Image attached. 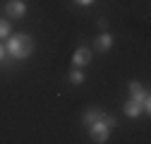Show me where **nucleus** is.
<instances>
[{
	"instance_id": "nucleus-1",
	"label": "nucleus",
	"mask_w": 151,
	"mask_h": 144,
	"mask_svg": "<svg viewBox=\"0 0 151 144\" xmlns=\"http://www.w3.org/2000/svg\"><path fill=\"white\" fill-rule=\"evenodd\" d=\"M5 50L14 60H22V58H29L34 53V39L29 34H14V36H7V46Z\"/></svg>"
},
{
	"instance_id": "nucleus-3",
	"label": "nucleus",
	"mask_w": 151,
	"mask_h": 144,
	"mask_svg": "<svg viewBox=\"0 0 151 144\" xmlns=\"http://www.w3.org/2000/svg\"><path fill=\"white\" fill-rule=\"evenodd\" d=\"M5 12H7V17H12V19H19V17L27 14V3L24 0H10V3L5 5Z\"/></svg>"
},
{
	"instance_id": "nucleus-2",
	"label": "nucleus",
	"mask_w": 151,
	"mask_h": 144,
	"mask_svg": "<svg viewBox=\"0 0 151 144\" xmlns=\"http://www.w3.org/2000/svg\"><path fill=\"white\" fill-rule=\"evenodd\" d=\"M89 130H91V142H96V144H103V142H108V125L99 118L96 122H91L89 125Z\"/></svg>"
},
{
	"instance_id": "nucleus-5",
	"label": "nucleus",
	"mask_w": 151,
	"mask_h": 144,
	"mask_svg": "<svg viewBox=\"0 0 151 144\" xmlns=\"http://www.w3.org/2000/svg\"><path fill=\"white\" fill-rule=\"evenodd\" d=\"M91 63V50L89 48H77L74 50V55H72V65L74 67H84Z\"/></svg>"
},
{
	"instance_id": "nucleus-10",
	"label": "nucleus",
	"mask_w": 151,
	"mask_h": 144,
	"mask_svg": "<svg viewBox=\"0 0 151 144\" xmlns=\"http://www.w3.org/2000/svg\"><path fill=\"white\" fill-rule=\"evenodd\" d=\"M144 89H142V82H129V96H142Z\"/></svg>"
},
{
	"instance_id": "nucleus-12",
	"label": "nucleus",
	"mask_w": 151,
	"mask_h": 144,
	"mask_svg": "<svg viewBox=\"0 0 151 144\" xmlns=\"http://www.w3.org/2000/svg\"><path fill=\"white\" fill-rule=\"evenodd\" d=\"M77 5H93V0H74Z\"/></svg>"
},
{
	"instance_id": "nucleus-7",
	"label": "nucleus",
	"mask_w": 151,
	"mask_h": 144,
	"mask_svg": "<svg viewBox=\"0 0 151 144\" xmlns=\"http://www.w3.org/2000/svg\"><path fill=\"white\" fill-rule=\"evenodd\" d=\"M110 46H113V36H110V34H101L99 39H96V50L106 53V50H108Z\"/></svg>"
},
{
	"instance_id": "nucleus-8",
	"label": "nucleus",
	"mask_w": 151,
	"mask_h": 144,
	"mask_svg": "<svg viewBox=\"0 0 151 144\" xmlns=\"http://www.w3.org/2000/svg\"><path fill=\"white\" fill-rule=\"evenodd\" d=\"M70 82H72V84H82V82H84V72H82V67H74V70L70 72Z\"/></svg>"
},
{
	"instance_id": "nucleus-11",
	"label": "nucleus",
	"mask_w": 151,
	"mask_h": 144,
	"mask_svg": "<svg viewBox=\"0 0 151 144\" xmlns=\"http://www.w3.org/2000/svg\"><path fill=\"white\" fill-rule=\"evenodd\" d=\"M101 120L108 125V127H115L118 125V118H113V115H101Z\"/></svg>"
},
{
	"instance_id": "nucleus-13",
	"label": "nucleus",
	"mask_w": 151,
	"mask_h": 144,
	"mask_svg": "<svg viewBox=\"0 0 151 144\" xmlns=\"http://www.w3.org/2000/svg\"><path fill=\"white\" fill-rule=\"evenodd\" d=\"M5 53H7V50L3 48V43H0V60H3V58H5Z\"/></svg>"
},
{
	"instance_id": "nucleus-6",
	"label": "nucleus",
	"mask_w": 151,
	"mask_h": 144,
	"mask_svg": "<svg viewBox=\"0 0 151 144\" xmlns=\"http://www.w3.org/2000/svg\"><path fill=\"white\" fill-rule=\"evenodd\" d=\"M101 115H103V111H101V108H86V111H84V115H82V120H84L86 125H91V122H96Z\"/></svg>"
},
{
	"instance_id": "nucleus-4",
	"label": "nucleus",
	"mask_w": 151,
	"mask_h": 144,
	"mask_svg": "<svg viewBox=\"0 0 151 144\" xmlns=\"http://www.w3.org/2000/svg\"><path fill=\"white\" fill-rule=\"evenodd\" d=\"M144 111H142V101H139V96H129V101L125 103V115H129V118H139Z\"/></svg>"
},
{
	"instance_id": "nucleus-9",
	"label": "nucleus",
	"mask_w": 151,
	"mask_h": 144,
	"mask_svg": "<svg viewBox=\"0 0 151 144\" xmlns=\"http://www.w3.org/2000/svg\"><path fill=\"white\" fill-rule=\"evenodd\" d=\"M10 31H12V24L7 19H0V39H7Z\"/></svg>"
}]
</instances>
